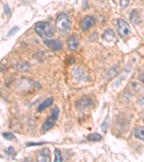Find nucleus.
Here are the masks:
<instances>
[{"mask_svg":"<svg viewBox=\"0 0 144 162\" xmlns=\"http://www.w3.org/2000/svg\"><path fill=\"white\" fill-rule=\"evenodd\" d=\"M2 136L5 139L9 140H12L15 139V136L11 133H8V132H5L2 133Z\"/></svg>","mask_w":144,"mask_h":162,"instance_id":"16","label":"nucleus"},{"mask_svg":"<svg viewBox=\"0 0 144 162\" xmlns=\"http://www.w3.org/2000/svg\"><path fill=\"white\" fill-rule=\"evenodd\" d=\"M130 19V21H131L134 25H139L141 21L139 12H138V10H136V9H133V10L131 12Z\"/></svg>","mask_w":144,"mask_h":162,"instance_id":"11","label":"nucleus"},{"mask_svg":"<svg viewBox=\"0 0 144 162\" xmlns=\"http://www.w3.org/2000/svg\"><path fill=\"white\" fill-rule=\"evenodd\" d=\"M56 119L53 118V117L50 115V118H48L45 120V122L43 123L41 126V131L42 132H46L48 130H49L50 129H51L53 128L54 124L56 122Z\"/></svg>","mask_w":144,"mask_h":162,"instance_id":"7","label":"nucleus"},{"mask_svg":"<svg viewBox=\"0 0 144 162\" xmlns=\"http://www.w3.org/2000/svg\"><path fill=\"white\" fill-rule=\"evenodd\" d=\"M43 143V142H41V143H28V146H39V145H42V144Z\"/></svg>","mask_w":144,"mask_h":162,"instance_id":"23","label":"nucleus"},{"mask_svg":"<svg viewBox=\"0 0 144 162\" xmlns=\"http://www.w3.org/2000/svg\"><path fill=\"white\" fill-rule=\"evenodd\" d=\"M130 3V0H120V6L122 9H126Z\"/></svg>","mask_w":144,"mask_h":162,"instance_id":"18","label":"nucleus"},{"mask_svg":"<svg viewBox=\"0 0 144 162\" xmlns=\"http://www.w3.org/2000/svg\"><path fill=\"white\" fill-rule=\"evenodd\" d=\"M53 97H48V98L45 99L43 102H41L40 105H39L38 108H37V111H38V112H42V111H43L46 108L51 106L52 104H53Z\"/></svg>","mask_w":144,"mask_h":162,"instance_id":"8","label":"nucleus"},{"mask_svg":"<svg viewBox=\"0 0 144 162\" xmlns=\"http://www.w3.org/2000/svg\"><path fill=\"white\" fill-rule=\"evenodd\" d=\"M143 122H144V120H143Z\"/></svg>","mask_w":144,"mask_h":162,"instance_id":"25","label":"nucleus"},{"mask_svg":"<svg viewBox=\"0 0 144 162\" xmlns=\"http://www.w3.org/2000/svg\"><path fill=\"white\" fill-rule=\"evenodd\" d=\"M35 31L40 38H50L53 36L54 31L50 25L45 22H39L35 25Z\"/></svg>","mask_w":144,"mask_h":162,"instance_id":"2","label":"nucleus"},{"mask_svg":"<svg viewBox=\"0 0 144 162\" xmlns=\"http://www.w3.org/2000/svg\"><path fill=\"white\" fill-rule=\"evenodd\" d=\"M79 46V40L77 36H71L68 39V48L70 50H75Z\"/></svg>","mask_w":144,"mask_h":162,"instance_id":"9","label":"nucleus"},{"mask_svg":"<svg viewBox=\"0 0 144 162\" xmlns=\"http://www.w3.org/2000/svg\"><path fill=\"white\" fill-rule=\"evenodd\" d=\"M108 123H106V120L104 122H103L102 125V129L103 130V131L105 132L106 130H107V128H108Z\"/></svg>","mask_w":144,"mask_h":162,"instance_id":"21","label":"nucleus"},{"mask_svg":"<svg viewBox=\"0 0 144 162\" xmlns=\"http://www.w3.org/2000/svg\"><path fill=\"white\" fill-rule=\"evenodd\" d=\"M54 154H55V159L54 161H62V156H61V152L58 148H55V151H54Z\"/></svg>","mask_w":144,"mask_h":162,"instance_id":"15","label":"nucleus"},{"mask_svg":"<svg viewBox=\"0 0 144 162\" xmlns=\"http://www.w3.org/2000/svg\"><path fill=\"white\" fill-rule=\"evenodd\" d=\"M43 43L48 48L55 50H61L63 46L62 42L58 40H43Z\"/></svg>","mask_w":144,"mask_h":162,"instance_id":"4","label":"nucleus"},{"mask_svg":"<svg viewBox=\"0 0 144 162\" xmlns=\"http://www.w3.org/2000/svg\"><path fill=\"white\" fill-rule=\"evenodd\" d=\"M118 31L121 37H125L129 35L130 28L128 23L122 19L118 20Z\"/></svg>","mask_w":144,"mask_h":162,"instance_id":"3","label":"nucleus"},{"mask_svg":"<svg viewBox=\"0 0 144 162\" xmlns=\"http://www.w3.org/2000/svg\"><path fill=\"white\" fill-rule=\"evenodd\" d=\"M134 135H135L136 138L144 141V128H143V127H138L135 130Z\"/></svg>","mask_w":144,"mask_h":162,"instance_id":"13","label":"nucleus"},{"mask_svg":"<svg viewBox=\"0 0 144 162\" xmlns=\"http://www.w3.org/2000/svg\"><path fill=\"white\" fill-rule=\"evenodd\" d=\"M59 109L57 107H54V108L51 111V116L53 117V118H55L56 120H57L58 118V115H59Z\"/></svg>","mask_w":144,"mask_h":162,"instance_id":"17","label":"nucleus"},{"mask_svg":"<svg viewBox=\"0 0 144 162\" xmlns=\"http://www.w3.org/2000/svg\"><path fill=\"white\" fill-rule=\"evenodd\" d=\"M37 160L38 161L43 162H48L50 161V149L46 148L41 150L39 153L38 154V157H37Z\"/></svg>","mask_w":144,"mask_h":162,"instance_id":"5","label":"nucleus"},{"mask_svg":"<svg viewBox=\"0 0 144 162\" xmlns=\"http://www.w3.org/2000/svg\"><path fill=\"white\" fill-rule=\"evenodd\" d=\"M92 104V102L91 101V99H89L87 97H83L80 100H79L77 103V106L78 108L83 110V109L86 108V107H89V105Z\"/></svg>","mask_w":144,"mask_h":162,"instance_id":"10","label":"nucleus"},{"mask_svg":"<svg viewBox=\"0 0 144 162\" xmlns=\"http://www.w3.org/2000/svg\"><path fill=\"white\" fill-rule=\"evenodd\" d=\"M56 28L61 33H69L71 28V22L66 14L58 15L56 20Z\"/></svg>","mask_w":144,"mask_h":162,"instance_id":"1","label":"nucleus"},{"mask_svg":"<svg viewBox=\"0 0 144 162\" xmlns=\"http://www.w3.org/2000/svg\"><path fill=\"white\" fill-rule=\"evenodd\" d=\"M19 31V28L18 27H15V28H12L9 32L8 33V36H12L13 35L16 34V33Z\"/></svg>","mask_w":144,"mask_h":162,"instance_id":"19","label":"nucleus"},{"mask_svg":"<svg viewBox=\"0 0 144 162\" xmlns=\"http://www.w3.org/2000/svg\"><path fill=\"white\" fill-rule=\"evenodd\" d=\"M139 79L141 81V82L144 84V71L142 72V73L140 74V77H139Z\"/></svg>","mask_w":144,"mask_h":162,"instance_id":"22","label":"nucleus"},{"mask_svg":"<svg viewBox=\"0 0 144 162\" xmlns=\"http://www.w3.org/2000/svg\"><path fill=\"white\" fill-rule=\"evenodd\" d=\"M95 25V19L91 16H87L81 22V28L83 31H87Z\"/></svg>","mask_w":144,"mask_h":162,"instance_id":"6","label":"nucleus"},{"mask_svg":"<svg viewBox=\"0 0 144 162\" xmlns=\"http://www.w3.org/2000/svg\"><path fill=\"white\" fill-rule=\"evenodd\" d=\"M4 9H5V14L7 15V16H10L11 15V9L9 8V7L7 5H5V7H4Z\"/></svg>","mask_w":144,"mask_h":162,"instance_id":"20","label":"nucleus"},{"mask_svg":"<svg viewBox=\"0 0 144 162\" xmlns=\"http://www.w3.org/2000/svg\"><path fill=\"white\" fill-rule=\"evenodd\" d=\"M87 138H88V140H91V141L97 142V141H100V140L102 139V136H101L100 134L95 133L89 134V136H87Z\"/></svg>","mask_w":144,"mask_h":162,"instance_id":"14","label":"nucleus"},{"mask_svg":"<svg viewBox=\"0 0 144 162\" xmlns=\"http://www.w3.org/2000/svg\"><path fill=\"white\" fill-rule=\"evenodd\" d=\"M139 104L140 105H144V96L143 97H141V99H139Z\"/></svg>","mask_w":144,"mask_h":162,"instance_id":"24","label":"nucleus"},{"mask_svg":"<svg viewBox=\"0 0 144 162\" xmlns=\"http://www.w3.org/2000/svg\"><path fill=\"white\" fill-rule=\"evenodd\" d=\"M115 33L112 31L111 29H108V30L105 31V33L102 35V38L103 40H105V41L110 42L115 39Z\"/></svg>","mask_w":144,"mask_h":162,"instance_id":"12","label":"nucleus"}]
</instances>
